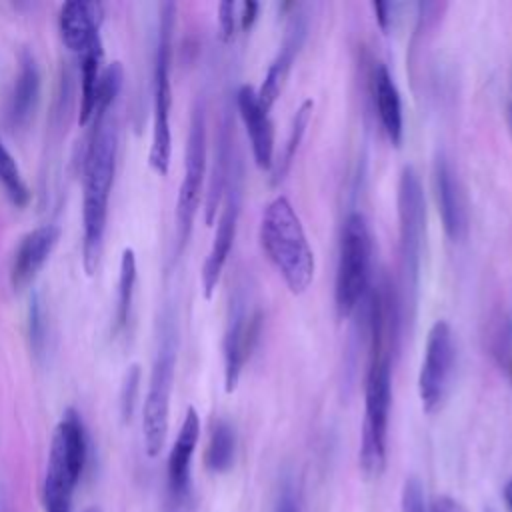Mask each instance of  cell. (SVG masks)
<instances>
[{"label": "cell", "mask_w": 512, "mask_h": 512, "mask_svg": "<svg viewBox=\"0 0 512 512\" xmlns=\"http://www.w3.org/2000/svg\"><path fill=\"white\" fill-rule=\"evenodd\" d=\"M118 120L112 110L98 112L92 118L84 156V200H82V260L86 274H94L102 256L108 200L116 172Z\"/></svg>", "instance_id": "6da1fadb"}, {"label": "cell", "mask_w": 512, "mask_h": 512, "mask_svg": "<svg viewBox=\"0 0 512 512\" xmlns=\"http://www.w3.org/2000/svg\"><path fill=\"white\" fill-rule=\"evenodd\" d=\"M260 246L292 294H302L314 280L316 260L300 216L288 198H274L262 212Z\"/></svg>", "instance_id": "7a4b0ae2"}, {"label": "cell", "mask_w": 512, "mask_h": 512, "mask_svg": "<svg viewBox=\"0 0 512 512\" xmlns=\"http://www.w3.org/2000/svg\"><path fill=\"white\" fill-rule=\"evenodd\" d=\"M398 250H400V306L402 314L414 316L420 280L422 246L426 236V200L418 172L406 166L398 182Z\"/></svg>", "instance_id": "3957f363"}, {"label": "cell", "mask_w": 512, "mask_h": 512, "mask_svg": "<svg viewBox=\"0 0 512 512\" xmlns=\"http://www.w3.org/2000/svg\"><path fill=\"white\" fill-rule=\"evenodd\" d=\"M88 460V436L80 414L66 408L58 420L44 476V508L46 512H72V494Z\"/></svg>", "instance_id": "277c9868"}, {"label": "cell", "mask_w": 512, "mask_h": 512, "mask_svg": "<svg viewBox=\"0 0 512 512\" xmlns=\"http://www.w3.org/2000/svg\"><path fill=\"white\" fill-rule=\"evenodd\" d=\"M176 358H178L176 314L172 308H166L160 318L158 344H156V354H154L150 380H148V392L142 408L144 450L150 458H156L160 454L166 440Z\"/></svg>", "instance_id": "5b68a950"}, {"label": "cell", "mask_w": 512, "mask_h": 512, "mask_svg": "<svg viewBox=\"0 0 512 512\" xmlns=\"http://www.w3.org/2000/svg\"><path fill=\"white\" fill-rule=\"evenodd\" d=\"M372 268V234L364 214L350 212L342 224L334 304L338 316L350 318L364 302L370 290Z\"/></svg>", "instance_id": "8992f818"}, {"label": "cell", "mask_w": 512, "mask_h": 512, "mask_svg": "<svg viewBox=\"0 0 512 512\" xmlns=\"http://www.w3.org/2000/svg\"><path fill=\"white\" fill-rule=\"evenodd\" d=\"M176 26V4L164 2L160 8L158 42L154 56V84H152V144L148 152V164L154 172L164 176L170 168L172 158V130H170V110H172V36Z\"/></svg>", "instance_id": "52a82bcc"}, {"label": "cell", "mask_w": 512, "mask_h": 512, "mask_svg": "<svg viewBox=\"0 0 512 512\" xmlns=\"http://www.w3.org/2000/svg\"><path fill=\"white\" fill-rule=\"evenodd\" d=\"M392 406V360L368 364L364 384V422L360 440V470L366 478H378L386 468L388 418Z\"/></svg>", "instance_id": "ba28073f"}, {"label": "cell", "mask_w": 512, "mask_h": 512, "mask_svg": "<svg viewBox=\"0 0 512 512\" xmlns=\"http://www.w3.org/2000/svg\"><path fill=\"white\" fill-rule=\"evenodd\" d=\"M206 158H208L206 106H204V100L198 98L190 114V128H188L186 152H184V174H182L178 200H176V254H182L192 234V224L200 206L204 178H206Z\"/></svg>", "instance_id": "9c48e42d"}, {"label": "cell", "mask_w": 512, "mask_h": 512, "mask_svg": "<svg viewBox=\"0 0 512 512\" xmlns=\"http://www.w3.org/2000/svg\"><path fill=\"white\" fill-rule=\"evenodd\" d=\"M454 364H456L454 332L448 322L438 320L432 324L428 332L424 358L418 372V396L422 402V410L426 414H432L442 406L452 382Z\"/></svg>", "instance_id": "30bf717a"}, {"label": "cell", "mask_w": 512, "mask_h": 512, "mask_svg": "<svg viewBox=\"0 0 512 512\" xmlns=\"http://www.w3.org/2000/svg\"><path fill=\"white\" fill-rule=\"evenodd\" d=\"M262 326V312L252 308L244 290H236L234 298L230 300L228 320L222 340L224 352V390L234 392L244 364L250 358Z\"/></svg>", "instance_id": "8fae6325"}, {"label": "cell", "mask_w": 512, "mask_h": 512, "mask_svg": "<svg viewBox=\"0 0 512 512\" xmlns=\"http://www.w3.org/2000/svg\"><path fill=\"white\" fill-rule=\"evenodd\" d=\"M240 206H242V172H240V164L234 160L230 176H228V184L224 190L222 208H220V216L216 222L212 246L206 254V260H204L202 272H200L202 294L206 300L212 298V294L220 282L222 270L226 266V260L230 256V250L234 246L238 220H240Z\"/></svg>", "instance_id": "7c38bea8"}, {"label": "cell", "mask_w": 512, "mask_h": 512, "mask_svg": "<svg viewBox=\"0 0 512 512\" xmlns=\"http://www.w3.org/2000/svg\"><path fill=\"white\" fill-rule=\"evenodd\" d=\"M200 438V416L194 406L186 408L178 436L166 464V512H192V456Z\"/></svg>", "instance_id": "4fadbf2b"}, {"label": "cell", "mask_w": 512, "mask_h": 512, "mask_svg": "<svg viewBox=\"0 0 512 512\" xmlns=\"http://www.w3.org/2000/svg\"><path fill=\"white\" fill-rule=\"evenodd\" d=\"M432 182L444 232L452 242H462L468 234L466 196L452 162L444 154H438L434 160Z\"/></svg>", "instance_id": "5bb4252c"}, {"label": "cell", "mask_w": 512, "mask_h": 512, "mask_svg": "<svg viewBox=\"0 0 512 512\" xmlns=\"http://www.w3.org/2000/svg\"><path fill=\"white\" fill-rule=\"evenodd\" d=\"M236 108L246 128L254 162L260 170H272L274 166V126L270 110L258 100L256 88L242 84L236 92Z\"/></svg>", "instance_id": "9a60e30c"}, {"label": "cell", "mask_w": 512, "mask_h": 512, "mask_svg": "<svg viewBox=\"0 0 512 512\" xmlns=\"http://www.w3.org/2000/svg\"><path fill=\"white\" fill-rule=\"evenodd\" d=\"M306 34H308V18L296 6V12L290 14V20L286 24V32H284L280 50L274 56V60L270 62L262 86L256 90L258 100L262 102L264 108L270 110L274 106V102L278 100V96L284 88V82L290 74V68H292V64H294V60H296V56H298V52H300V48L306 40Z\"/></svg>", "instance_id": "2e32d148"}, {"label": "cell", "mask_w": 512, "mask_h": 512, "mask_svg": "<svg viewBox=\"0 0 512 512\" xmlns=\"http://www.w3.org/2000/svg\"><path fill=\"white\" fill-rule=\"evenodd\" d=\"M58 238L60 228L56 224H42L20 238L10 262V286L14 290H22L34 280L56 248Z\"/></svg>", "instance_id": "e0dca14e"}, {"label": "cell", "mask_w": 512, "mask_h": 512, "mask_svg": "<svg viewBox=\"0 0 512 512\" xmlns=\"http://www.w3.org/2000/svg\"><path fill=\"white\" fill-rule=\"evenodd\" d=\"M102 8L96 2L72 0L64 2L58 14V28L64 46L80 56L88 48L102 42L100 38Z\"/></svg>", "instance_id": "ac0fdd59"}, {"label": "cell", "mask_w": 512, "mask_h": 512, "mask_svg": "<svg viewBox=\"0 0 512 512\" xmlns=\"http://www.w3.org/2000/svg\"><path fill=\"white\" fill-rule=\"evenodd\" d=\"M370 84H372V98L376 106V114L380 118V124L392 142V146L402 144V134H404V116H402V98L398 92V86L386 68V64L376 62L372 66L370 74Z\"/></svg>", "instance_id": "d6986e66"}, {"label": "cell", "mask_w": 512, "mask_h": 512, "mask_svg": "<svg viewBox=\"0 0 512 512\" xmlns=\"http://www.w3.org/2000/svg\"><path fill=\"white\" fill-rule=\"evenodd\" d=\"M40 100V68L32 52L22 50L18 74L8 102V122L12 128H22L30 122Z\"/></svg>", "instance_id": "ffe728a7"}, {"label": "cell", "mask_w": 512, "mask_h": 512, "mask_svg": "<svg viewBox=\"0 0 512 512\" xmlns=\"http://www.w3.org/2000/svg\"><path fill=\"white\" fill-rule=\"evenodd\" d=\"M234 164V154H232V134H230V122L224 118V122L218 128L216 134V148H214V162H212V172H210V182H208V194H206V212L204 220L206 224H212L216 220V212L222 204L224 190L228 184V176Z\"/></svg>", "instance_id": "44dd1931"}, {"label": "cell", "mask_w": 512, "mask_h": 512, "mask_svg": "<svg viewBox=\"0 0 512 512\" xmlns=\"http://www.w3.org/2000/svg\"><path fill=\"white\" fill-rule=\"evenodd\" d=\"M312 110H314V102H312V100H304V102L296 108V112H294V116H292V122H290L288 136H286V140H284V148H282L278 160H274V166H272V180H270L272 186L280 184V182L286 178V174L290 172L292 162H294V158H296V152H298V148H300V142H302V138H304V134H306V128H308V124H310Z\"/></svg>", "instance_id": "7402d4cb"}, {"label": "cell", "mask_w": 512, "mask_h": 512, "mask_svg": "<svg viewBox=\"0 0 512 512\" xmlns=\"http://www.w3.org/2000/svg\"><path fill=\"white\" fill-rule=\"evenodd\" d=\"M134 286H136V254L132 248H124L120 256V272H118V296H116V312H114V336L122 334L128 328L132 316L134 302Z\"/></svg>", "instance_id": "603a6c76"}, {"label": "cell", "mask_w": 512, "mask_h": 512, "mask_svg": "<svg viewBox=\"0 0 512 512\" xmlns=\"http://www.w3.org/2000/svg\"><path fill=\"white\" fill-rule=\"evenodd\" d=\"M236 456V432L230 422L218 420L212 426L208 448L204 454V464L210 472L222 474L228 472Z\"/></svg>", "instance_id": "cb8c5ba5"}, {"label": "cell", "mask_w": 512, "mask_h": 512, "mask_svg": "<svg viewBox=\"0 0 512 512\" xmlns=\"http://www.w3.org/2000/svg\"><path fill=\"white\" fill-rule=\"evenodd\" d=\"M486 342L490 356L512 384V314L508 310H500L492 316Z\"/></svg>", "instance_id": "d4e9b609"}, {"label": "cell", "mask_w": 512, "mask_h": 512, "mask_svg": "<svg viewBox=\"0 0 512 512\" xmlns=\"http://www.w3.org/2000/svg\"><path fill=\"white\" fill-rule=\"evenodd\" d=\"M0 184L4 186L8 200L16 208H24L30 202V188H28L14 156L4 146L2 140H0Z\"/></svg>", "instance_id": "484cf974"}, {"label": "cell", "mask_w": 512, "mask_h": 512, "mask_svg": "<svg viewBox=\"0 0 512 512\" xmlns=\"http://www.w3.org/2000/svg\"><path fill=\"white\" fill-rule=\"evenodd\" d=\"M26 334L28 344L34 356H42L48 342V316L46 306L42 300V294L38 290H32L28 298V310H26Z\"/></svg>", "instance_id": "4316f807"}, {"label": "cell", "mask_w": 512, "mask_h": 512, "mask_svg": "<svg viewBox=\"0 0 512 512\" xmlns=\"http://www.w3.org/2000/svg\"><path fill=\"white\" fill-rule=\"evenodd\" d=\"M140 380H142V372L138 364H132L122 380L120 386V414L124 422H130L134 416V408L138 402V392H140Z\"/></svg>", "instance_id": "83f0119b"}, {"label": "cell", "mask_w": 512, "mask_h": 512, "mask_svg": "<svg viewBox=\"0 0 512 512\" xmlns=\"http://www.w3.org/2000/svg\"><path fill=\"white\" fill-rule=\"evenodd\" d=\"M402 512H428L426 498H424V488L422 482L416 476H410L404 480L402 486V500H400Z\"/></svg>", "instance_id": "f1b7e54d"}, {"label": "cell", "mask_w": 512, "mask_h": 512, "mask_svg": "<svg viewBox=\"0 0 512 512\" xmlns=\"http://www.w3.org/2000/svg\"><path fill=\"white\" fill-rule=\"evenodd\" d=\"M238 28V4L234 0H224L218 4V32L222 42H230Z\"/></svg>", "instance_id": "f546056e"}, {"label": "cell", "mask_w": 512, "mask_h": 512, "mask_svg": "<svg viewBox=\"0 0 512 512\" xmlns=\"http://www.w3.org/2000/svg\"><path fill=\"white\" fill-rule=\"evenodd\" d=\"M272 512H300V498L298 488L292 478H284L274 502Z\"/></svg>", "instance_id": "4dcf8cb0"}, {"label": "cell", "mask_w": 512, "mask_h": 512, "mask_svg": "<svg viewBox=\"0 0 512 512\" xmlns=\"http://www.w3.org/2000/svg\"><path fill=\"white\" fill-rule=\"evenodd\" d=\"M258 10H260V4L252 2V0L238 4V26H240V30L246 32V30L252 28V24L258 18Z\"/></svg>", "instance_id": "1f68e13d"}, {"label": "cell", "mask_w": 512, "mask_h": 512, "mask_svg": "<svg viewBox=\"0 0 512 512\" xmlns=\"http://www.w3.org/2000/svg\"><path fill=\"white\" fill-rule=\"evenodd\" d=\"M428 512H466V508L458 500H454L452 496L442 494V496L434 498V502L430 504Z\"/></svg>", "instance_id": "d6a6232c"}, {"label": "cell", "mask_w": 512, "mask_h": 512, "mask_svg": "<svg viewBox=\"0 0 512 512\" xmlns=\"http://www.w3.org/2000/svg\"><path fill=\"white\" fill-rule=\"evenodd\" d=\"M392 4L390 2H372V10H374V18L380 26L382 32H388V26H390V20H392Z\"/></svg>", "instance_id": "836d02e7"}, {"label": "cell", "mask_w": 512, "mask_h": 512, "mask_svg": "<svg viewBox=\"0 0 512 512\" xmlns=\"http://www.w3.org/2000/svg\"><path fill=\"white\" fill-rule=\"evenodd\" d=\"M504 500H506V506H508V510L512 512V480L506 484V488H504Z\"/></svg>", "instance_id": "e575fe53"}, {"label": "cell", "mask_w": 512, "mask_h": 512, "mask_svg": "<svg viewBox=\"0 0 512 512\" xmlns=\"http://www.w3.org/2000/svg\"><path fill=\"white\" fill-rule=\"evenodd\" d=\"M506 120H508V128H510V132H512V102L508 104V108H506Z\"/></svg>", "instance_id": "d590c367"}, {"label": "cell", "mask_w": 512, "mask_h": 512, "mask_svg": "<svg viewBox=\"0 0 512 512\" xmlns=\"http://www.w3.org/2000/svg\"><path fill=\"white\" fill-rule=\"evenodd\" d=\"M84 512H100V508H96V506H90V508H86Z\"/></svg>", "instance_id": "8d00e7d4"}]
</instances>
